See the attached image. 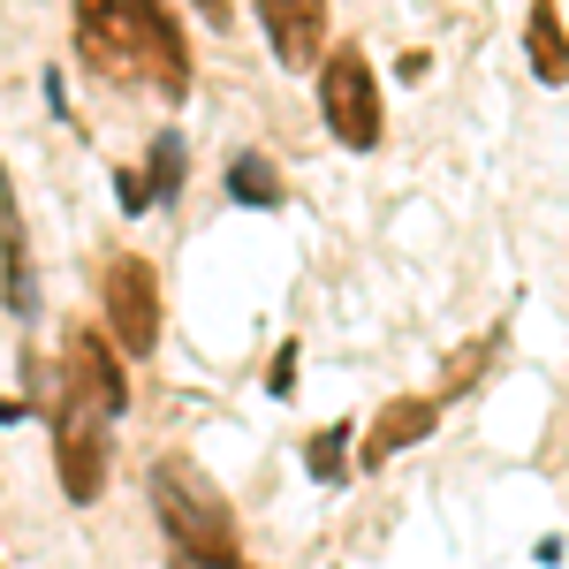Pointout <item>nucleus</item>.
I'll list each match as a JSON object with an SVG mask.
<instances>
[{
    "label": "nucleus",
    "mask_w": 569,
    "mask_h": 569,
    "mask_svg": "<svg viewBox=\"0 0 569 569\" xmlns=\"http://www.w3.org/2000/svg\"><path fill=\"white\" fill-rule=\"evenodd\" d=\"M8 418H23V410H16V402H0V426H8Z\"/></svg>",
    "instance_id": "nucleus-17"
},
{
    "label": "nucleus",
    "mask_w": 569,
    "mask_h": 569,
    "mask_svg": "<svg viewBox=\"0 0 569 569\" xmlns=\"http://www.w3.org/2000/svg\"><path fill=\"white\" fill-rule=\"evenodd\" d=\"M319 114H327L335 144H350V152H372V144H380L388 114H380V84H372V61H365L357 46H335V53L319 61Z\"/></svg>",
    "instance_id": "nucleus-2"
},
{
    "label": "nucleus",
    "mask_w": 569,
    "mask_h": 569,
    "mask_svg": "<svg viewBox=\"0 0 569 569\" xmlns=\"http://www.w3.org/2000/svg\"><path fill=\"white\" fill-rule=\"evenodd\" d=\"M228 198H236V206H281L273 160H266V152H236V160H228Z\"/></svg>",
    "instance_id": "nucleus-12"
},
{
    "label": "nucleus",
    "mask_w": 569,
    "mask_h": 569,
    "mask_svg": "<svg viewBox=\"0 0 569 569\" xmlns=\"http://www.w3.org/2000/svg\"><path fill=\"white\" fill-rule=\"evenodd\" d=\"M259 23L281 69H319L327 61V0H259Z\"/></svg>",
    "instance_id": "nucleus-8"
},
{
    "label": "nucleus",
    "mask_w": 569,
    "mask_h": 569,
    "mask_svg": "<svg viewBox=\"0 0 569 569\" xmlns=\"http://www.w3.org/2000/svg\"><path fill=\"white\" fill-rule=\"evenodd\" d=\"M525 53H531V77H539V84H569V23H562V0H531V8H525Z\"/></svg>",
    "instance_id": "nucleus-11"
},
{
    "label": "nucleus",
    "mask_w": 569,
    "mask_h": 569,
    "mask_svg": "<svg viewBox=\"0 0 569 569\" xmlns=\"http://www.w3.org/2000/svg\"><path fill=\"white\" fill-rule=\"evenodd\" d=\"M130 39L144 84L168 91V99H190V46H182V23L168 0H130Z\"/></svg>",
    "instance_id": "nucleus-5"
},
{
    "label": "nucleus",
    "mask_w": 569,
    "mask_h": 569,
    "mask_svg": "<svg viewBox=\"0 0 569 569\" xmlns=\"http://www.w3.org/2000/svg\"><path fill=\"white\" fill-rule=\"evenodd\" d=\"M305 471H311L319 486H342V479H350V418L305 440Z\"/></svg>",
    "instance_id": "nucleus-13"
},
{
    "label": "nucleus",
    "mask_w": 569,
    "mask_h": 569,
    "mask_svg": "<svg viewBox=\"0 0 569 569\" xmlns=\"http://www.w3.org/2000/svg\"><path fill=\"white\" fill-rule=\"evenodd\" d=\"M190 8H198L213 31H228V23H236V0H190Z\"/></svg>",
    "instance_id": "nucleus-16"
},
{
    "label": "nucleus",
    "mask_w": 569,
    "mask_h": 569,
    "mask_svg": "<svg viewBox=\"0 0 569 569\" xmlns=\"http://www.w3.org/2000/svg\"><path fill=\"white\" fill-rule=\"evenodd\" d=\"M77 53L107 84H144L137 39H130V0H77Z\"/></svg>",
    "instance_id": "nucleus-6"
},
{
    "label": "nucleus",
    "mask_w": 569,
    "mask_h": 569,
    "mask_svg": "<svg viewBox=\"0 0 569 569\" xmlns=\"http://www.w3.org/2000/svg\"><path fill=\"white\" fill-rule=\"evenodd\" d=\"M99 305H107V327H114V342L130 357H152L160 350V273L144 259H107L99 266Z\"/></svg>",
    "instance_id": "nucleus-4"
},
{
    "label": "nucleus",
    "mask_w": 569,
    "mask_h": 569,
    "mask_svg": "<svg viewBox=\"0 0 569 569\" xmlns=\"http://www.w3.org/2000/svg\"><path fill=\"white\" fill-rule=\"evenodd\" d=\"M107 463H114V448H107V418L91 410L84 395L61 388V402H53V471H61V493L84 509V501H99L107 493Z\"/></svg>",
    "instance_id": "nucleus-3"
},
{
    "label": "nucleus",
    "mask_w": 569,
    "mask_h": 569,
    "mask_svg": "<svg viewBox=\"0 0 569 569\" xmlns=\"http://www.w3.org/2000/svg\"><path fill=\"white\" fill-rule=\"evenodd\" d=\"M182 168H190V152H182V137H152V160H144V190L160 198V206H176V190H182Z\"/></svg>",
    "instance_id": "nucleus-14"
},
{
    "label": "nucleus",
    "mask_w": 569,
    "mask_h": 569,
    "mask_svg": "<svg viewBox=\"0 0 569 569\" xmlns=\"http://www.w3.org/2000/svg\"><path fill=\"white\" fill-rule=\"evenodd\" d=\"M433 426H440V395H395L388 410L372 418V433L357 440V463H365V471H380L388 456H402L410 440H426Z\"/></svg>",
    "instance_id": "nucleus-9"
},
{
    "label": "nucleus",
    "mask_w": 569,
    "mask_h": 569,
    "mask_svg": "<svg viewBox=\"0 0 569 569\" xmlns=\"http://www.w3.org/2000/svg\"><path fill=\"white\" fill-rule=\"evenodd\" d=\"M266 388H273V395H289V388H297V342H289V350L273 357V372H266Z\"/></svg>",
    "instance_id": "nucleus-15"
},
{
    "label": "nucleus",
    "mask_w": 569,
    "mask_h": 569,
    "mask_svg": "<svg viewBox=\"0 0 569 569\" xmlns=\"http://www.w3.org/2000/svg\"><path fill=\"white\" fill-rule=\"evenodd\" d=\"M152 517L168 525V547H182L198 569H243V531H236V509L213 493V479L182 456H152Z\"/></svg>",
    "instance_id": "nucleus-1"
},
{
    "label": "nucleus",
    "mask_w": 569,
    "mask_h": 569,
    "mask_svg": "<svg viewBox=\"0 0 569 569\" xmlns=\"http://www.w3.org/2000/svg\"><path fill=\"white\" fill-rule=\"evenodd\" d=\"M0 297L16 319H31L39 311V281H31V228H23V206H16V190L0 176Z\"/></svg>",
    "instance_id": "nucleus-10"
},
{
    "label": "nucleus",
    "mask_w": 569,
    "mask_h": 569,
    "mask_svg": "<svg viewBox=\"0 0 569 569\" xmlns=\"http://www.w3.org/2000/svg\"><path fill=\"white\" fill-rule=\"evenodd\" d=\"M61 388L84 395L99 418H122V410H130V372H122V357L107 350L99 327H77V335H69V350H61Z\"/></svg>",
    "instance_id": "nucleus-7"
}]
</instances>
